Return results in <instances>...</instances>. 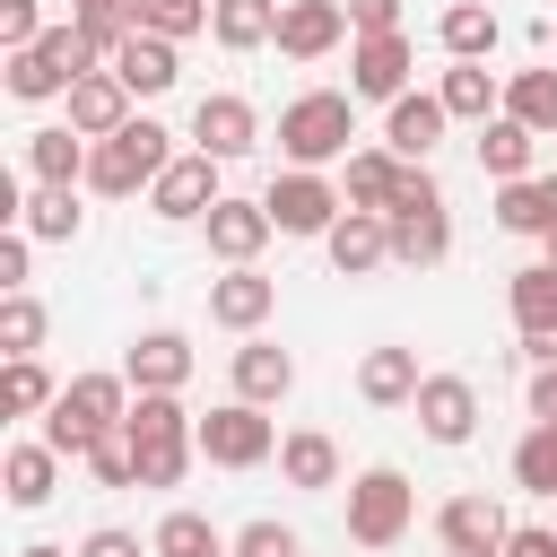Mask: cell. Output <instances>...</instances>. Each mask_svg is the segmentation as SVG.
<instances>
[{
  "label": "cell",
  "mask_w": 557,
  "mask_h": 557,
  "mask_svg": "<svg viewBox=\"0 0 557 557\" xmlns=\"http://www.w3.org/2000/svg\"><path fill=\"white\" fill-rule=\"evenodd\" d=\"M96 61H104V52L78 35V17H70V26H44L26 52H9V96H26V104H44V96H70V87H78Z\"/></svg>",
  "instance_id": "5b68a950"
},
{
  "label": "cell",
  "mask_w": 557,
  "mask_h": 557,
  "mask_svg": "<svg viewBox=\"0 0 557 557\" xmlns=\"http://www.w3.org/2000/svg\"><path fill=\"white\" fill-rule=\"evenodd\" d=\"M505 113L531 122L540 139H557V70H513L505 78Z\"/></svg>",
  "instance_id": "d590c367"
},
{
  "label": "cell",
  "mask_w": 557,
  "mask_h": 557,
  "mask_svg": "<svg viewBox=\"0 0 557 557\" xmlns=\"http://www.w3.org/2000/svg\"><path fill=\"white\" fill-rule=\"evenodd\" d=\"M270 305H278V278H261L252 261H235L226 278H209V322L218 331H261Z\"/></svg>",
  "instance_id": "e0dca14e"
},
{
  "label": "cell",
  "mask_w": 557,
  "mask_h": 557,
  "mask_svg": "<svg viewBox=\"0 0 557 557\" xmlns=\"http://www.w3.org/2000/svg\"><path fill=\"white\" fill-rule=\"evenodd\" d=\"M191 139L226 165V157H244V148L261 139V113H252L244 96H200V104H191Z\"/></svg>",
  "instance_id": "d6986e66"
},
{
  "label": "cell",
  "mask_w": 557,
  "mask_h": 557,
  "mask_svg": "<svg viewBox=\"0 0 557 557\" xmlns=\"http://www.w3.org/2000/svg\"><path fill=\"white\" fill-rule=\"evenodd\" d=\"M70 9H87V0H70Z\"/></svg>",
  "instance_id": "816d5d0a"
},
{
  "label": "cell",
  "mask_w": 557,
  "mask_h": 557,
  "mask_svg": "<svg viewBox=\"0 0 557 557\" xmlns=\"http://www.w3.org/2000/svg\"><path fill=\"white\" fill-rule=\"evenodd\" d=\"M0 348H9V357H35V348H44V305H35L26 287L0 296Z\"/></svg>",
  "instance_id": "60d3db41"
},
{
  "label": "cell",
  "mask_w": 557,
  "mask_h": 557,
  "mask_svg": "<svg viewBox=\"0 0 557 557\" xmlns=\"http://www.w3.org/2000/svg\"><path fill=\"white\" fill-rule=\"evenodd\" d=\"M540 244H548V261H557V218H548V235H540Z\"/></svg>",
  "instance_id": "f907efd6"
},
{
  "label": "cell",
  "mask_w": 557,
  "mask_h": 557,
  "mask_svg": "<svg viewBox=\"0 0 557 557\" xmlns=\"http://www.w3.org/2000/svg\"><path fill=\"white\" fill-rule=\"evenodd\" d=\"M409 513H418V487H409L392 461H374V470L348 479V540H357V548H392V540L409 531Z\"/></svg>",
  "instance_id": "52a82bcc"
},
{
  "label": "cell",
  "mask_w": 557,
  "mask_h": 557,
  "mask_svg": "<svg viewBox=\"0 0 557 557\" xmlns=\"http://www.w3.org/2000/svg\"><path fill=\"white\" fill-rule=\"evenodd\" d=\"M278 9H287V0H218V9H209V35H218L226 52H261V44H278Z\"/></svg>",
  "instance_id": "484cf974"
},
{
  "label": "cell",
  "mask_w": 557,
  "mask_h": 557,
  "mask_svg": "<svg viewBox=\"0 0 557 557\" xmlns=\"http://www.w3.org/2000/svg\"><path fill=\"white\" fill-rule=\"evenodd\" d=\"M348 26L357 35H400V0H348Z\"/></svg>",
  "instance_id": "ee69618b"
},
{
  "label": "cell",
  "mask_w": 557,
  "mask_h": 557,
  "mask_svg": "<svg viewBox=\"0 0 557 557\" xmlns=\"http://www.w3.org/2000/svg\"><path fill=\"white\" fill-rule=\"evenodd\" d=\"M165 139H174L165 122L131 113L113 139H96V148H87V191H104V200H131V191H148V183L174 165V148H165Z\"/></svg>",
  "instance_id": "3957f363"
},
{
  "label": "cell",
  "mask_w": 557,
  "mask_h": 557,
  "mask_svg": "<svg viewBox=\"0 0 557 557\" xmlns=\"http://www.w3.org/2000/svg\"><path fill=\"white\" fill-rule=\"evenodd\" d=\"M548 218H557V174H522V183L496 191V226L505 235H548Z\"/></svg>",
  "instance_id": "f546056e"
},
{
  "label": "cell",
  "mask_w": 557,
  "mask_h": 557,
  "mask_svg": "<svg viewBox=\"0 0 557 557\" xmlns=\"http://www.w3.org/2000/svg\"><path fill=\"white\" fill-rule=\"evenodd\" d=\"M400 174H409V157H392V148H357V157H348V209H392Z\"/></svg>",
  "instance_id": "836d02e7"
},
{
  "label": "cell",
  "mask_w": 557,
  "mask_h": 557,
  "mask_svg": "<svg viewBox=\"0 0 557 557\" xmlns=\"http://www.w3.org/2000/svg\"><path fill=\"white\" fill-rule=\"evenodd\" d=\"M409 35H357L348 44V96H374V104H392V96H409Z\"/></svg>",
  "instance_id": "7c38bea8"
},
{
  "label": "cell",
  "mask_w": 557,
  "mask_h": 557,
  "mask_svg": "<svg viewBox=\"0 0 557 557\" xmlns=\"http://www.w3.org/2000/svg\"><path fill=\"white\" fill-rule=\"evenodd\" d=\"M209 9H218V0H131V26H148V35H174V44H183V35H200V26H209Z\"/></svg>",
  "instance_id": "ab89813d"
},
{
  "label": "cell",
  "mask_w": 557,
  "mask_h": 557,
  "mask_svg": "<svg viewBox=\"0 0 557 557\" xmlns=\"http://www.w3.org/2000/svg\"><path fill=\"white\" fill-rule=\"evenodd\" d=\"M409 409H418V426H426L435 444H470V435H479V383H470V374H426Z\"/></svg>",
  "instance_id": "4fadbf2b"
},
{
  "label": "cell",
  "mask_w": 557,
  "mask_h": 557,
  "mask_svg": "<svg viewBox=\"0 0 557 557\" xmlns=\"http://www.w3.org/2000/svg\"><path fill=\"white\" fill-rule=\"evenodd\" d=\"M435 540H444V548H461V557H505L513 522H505V505H496V496H453V505L435 513Z\"/></svg>",
  "instance_id": "9a60e30c"
},
{
  "label": "cell",
  "mask_w": 557,
  "mask_h": 557,
  "mask_svg": "<svg viewBox=\"0 0 557 557\" xmlns=\"http://www.w3.org/2000/svg\"><path fill=\"white\" fill-rule=\"evenodd\" d=\"M435 35H444L453 61H487V52H496V9H487V0H453Z\"/></svg>",
  "instance_id": "e575fe53"
},
{
  "label": "cell",
  "mask_w": 557,
  "mask_h": 557,
  "mask_svg": "<svg viewBox=\"0 0 557 557\" xmlns=\"http://www.w3.org/2000/svg\"><path fill=\"white\" fill-rule=\"evenodd\" d=\"M505 305H513L522 357H531V366H557V261L513 270V278H505Z\"/></svg>",
  "instance_id": "30bf717a"
},
{
  "label": "cell",
  "mask_w": 557,
  "mask_h": 557,
  "mask_svg": "<svg viewBox=\"0 0 557 557\" xmlns=\"http://www.w3.org/2000/svg\"><path fill=\"white\" fill-rule=\"evenodd\" d=\"M218 200H226V191H218V157H209V148L174 157V165L148 183V209H157V218H174V226H183V218H209Z\"/></svg>",
  "instance_id": "8fae6325"
},
{
  "label": "cell",
  "mask_w": 557,
  "mask_h": 557,
  "mask_svg": "<svg viewBox=\"0 0 557 557\" xmlns=\"http://www.w3.org/2000/svg\"><path fill=\"white\" fill-rule=\"evenodd\" d=\"M122 435H131L139 487H174V479L191 470V453H200V418H191L174 392H139L131 418H122Z\"/></svg>",
  "instance_id": "6da1fadb"
},
{
  "label": "cell",
  "mask_w": 557,
  "mask_h": 557,
  "mask_svg": "<svg viewBox=\"0 0 557 557\" xmlns=\"http://www.w3.org/2000/svg\"><path fill=\"white\" fill-rule=\"evenodd\" d=\"M261 200H270V226H278V235H331L339 209H348V191H331L322 165H287Z\"/></svg>",
  "instance_id": "9c48e42d"
},
{
  "label": "cell",
  "mask_w": 557,
  "mask_h": 557,
  "mask_svg": "<svg viewBox=\"0 0 557 557\" xmlns=\"http://www.w3.org/2000/svg\"><path fill=\"white\" fill-rule=\"evenodd\" d=\"M17 226H26L35 244H70V235H78V200H70V183H35V200L17 209Z\"/></svg>",
  "instance_id": "8d00e7d4"
},
{
  "label": "cell",
  "mask_w": 557,
  "mask_h": 557,
  "mask_svg": "<svg viewBox=\"0 0 557 557\" xmlns=\"http://www.w3.org/2000/svg\"><path fill=\"white\" fill-rule=\"evenodd\" d=\"M444 557H461V548H444Z\"/></svg>",
  "instance_id": "f5cc1de1"
},
{
  "label": "cell",
  "mask_w": 557,
  "mask_h": 557,
  "mask_svg": "<svg viewBox=\"0 0 557 557\" xmlns=\"http://www.w3.org/2000/svg\"><path fill=\"white\" fill-rule=\"evenodd\" d=\"M513 487H522V496H557V418H540V426L513 444Z\"/></svg>",
  "instance_id": "74e56055"
},
{
  "label": "cell",
  "mask_w": 557,
  "mask_h": 557,
  "mask_svg": "<svg viewBox=\"0 0 557 557\" xmlns=\"http://www.w3.org/2000/svg\"><path fill=\"white\" fill-rule=\"evenodd\" d=\"M392 261H409V270H435L444 252H453V218H444V183L426 174V165H409L400 174V191H392Z\"/></svg>",
  "instance_id": "277c9868"
},
{
  "label": "cell",
  "mask_w": 557,
  "mask_h": 557,
  "mask_svg": "<svg viewBox=\"0 0 557 557\" xmlns=\"http://www.w3.org/2000/svg\"><path fill=\"white\" fill-rule=\"evenodd\" d=\"M122 374H131V392H183L191 383V339L183 331H139Z\"/></svg>",
  "instance_id": "ac0fdd59"
},
{
  "label": "cell",
  "mask_w": 557,
  "mask_h": 557,
  "mask_svg": "<svg viewBox=\"0 0 557 557\" xmlns=\"http://www.w3.org/2000/svg\"><path fill=\"white\" fill-rule=\"evenodd\" d=\"M418 357L409 348H366V366H357V392L374 400V409H400V400H418Z\"/></svg>",
  "instance_id": "83f0119b"
},
{
  "label": "cell",
  "mask_w": 557,
  "mask_h": 557,
  "mask_svg": "<svg viewBox=\"0 0 557 557\" xmlns=\"http://www.w3.org/2000/svg\"><path fill=\"white\" fill-rule=\"evenodd\" d=\"M78 557H139V531L104 522V531H87V540H78Z\"/></svg>",
  "instance_id": "bcb514c9"
},
{
  "label": "cell",
  "mask_w": 557,
  "mask_h": 557,
  "mask_svg": "<svg viewBox=\"0 0 557 557\" xmlns=\"http://www.w3.org/2000/svg\"><path fill=\"white\" fill-rule=\"evenodd\" d=\"M235 557H296V531L287 522H244L235 531Z\"/></svg>",
  "instance_id": "b9f144b4"
},
{
  "label": "cell",
  "mask_w": 557,
  "mask_h": 557,
  "mask_svg": "<svg viewBox=\"0 0 557 557\" xmlns=\"http://www.w3.org/2000/svg\"><path fill=\"white\" fill-rule=\"evenodd\" d=\"M270 453H278V426L261 418V400H226V409L200 418V461H218V470H261Z\"/></svg>",
  "instance_id": "ba28073f"
},
{
  "label": "cell",
  "mask_w": 557,
  "mask_h": 557,
  "mask_svg": "<svg viewBox=\"0 0 557 557\" xmlns=\"http://www.w3.org/2000/svg\"><path fill=\"white\" fill-rule=\"evenodd\" d=\"M61 400V383L35 366V357H9V374H0V409L9 418H35V409H52Z\"/></svg>",
  "instance_id": "f35d334b"
},
{
  "label": "cell",
  "mask_w": 557,
  "mask_h": 557,
  "mask_svg": "<svg viewBox=\"0 0 557 557\" xmlns=\"http://www.w3.org/2000/svg\"><path fill=\"white\" fill-rule=\"evenodd\" d=\"M348 44V9L339 0H287L278 9V52L287 61H322V52H339Z\"/></svg>",
  "instance_id": "2e32d148"
},
{
  "label": "cell",
  "mask_w": 557,
  "mask_h": 557,
  "mask_svg": "<svg viewBox=\"0 0 557 557\" xmlns=\"http://www.w3.org/2000/svg\"><path fill=\"white\" fill-rule=\"evenodd\" d=\"M348 139H357V104H348L339 87H313V96H296V104L278 113L287 165H331V157H348Z\"/></svg>",
  "instance_id": "8992f818"
},
{
  "label": "cell",
  "mask_w": 557,
  "mask_h": 557,
  "mask_svg": "<svg viewBox=\"0 0 557 557\" xmlns=\"http://www.w3.org/2000/svg\"><path fill=\"white\" fill-rule=\"evenodd\" d=\"M35 35H44V9H35V0H0V44H9V52H26Z\"/></svg>",
  "instance_id": "7bdbcfd3"
},
{
  "label": "cell",
  "mask_w": 557,
  "mask_h": 557,
  "mask_svg": "<svg viewBox=\"0 0 557 557\" xmlns=\"http://www.w3.org/2000/svg\"><path fill=\"white\" fill-rule=\"evenodd\" d=\"M200 226H209V252H218L226 270H235V261H252V252L278 235V226H270V200H218Z\"/></svg>",
  "instance_id": "ffe728a7"
},
{
  "label": "cell",
  "mask_w": 557,
  "mask_h": 557,
  "mask_svg": "<svg viewBox=\"0 0 557 557\" xmlns=\"http://www.w3.org/2000/svg\"><path fill=\"white\" fill-rule=\"evenodd\" d=\"M87 148H96V139L70 131V122H61V131H26V174H35V183H87Z\"/></svg>",
  "instance_id": "d4e9b609"
},
{
  "label": "cell",
  "mask_w": 557,
  "mask_h": 557,
  "mask_svg": "<svg viewBox=\"0 0 557 557\" xmlns=\"http://www.w3.org/2000/svg\"><path fill=\"white\" fill-rule=\"evenodd\" d=\"M435 96H444V113H453V122H496V113H505V87H496L479 61H453Z\"/></svg>",
  "instance_id": "4dcf8cb0"
},
{
  "label": "cell",
  "mask_w": 557,
  "mask_h": 557,
  "mask_svg": "<svg viewBox=\"0 0 557 557\" xmlns=\"http://www.w3.org/2000/svg\"><path fill=\"white\" fill-rule=\"evenodd\" d=\"M148 557H235V540H218V522H209V513H191V505H174V513L157 522V540H148Z\"/></svg>",
  "instance_id": "d6a6232c"
},
{
  "label": "cell",
  "mask_w": 557,
  "mask_h": 557,
  "mask_svg": "<svg viewBox=\"0 0 557 557\" xmlns=\"http://www.w3.org/2000/svg\"><path fill=\"white\" fill-rule=\"evenodd\" d=\"M531 418H557V366L531 374Z\"/></svg>",
  "instance_id": "c3c4849f"
},
{
  "label": "cell",
  "mask_w": 557,
  "mask_h": 557,
  "mask_svg": "<svg viewBox=\"0 0 557 557\" xmlns=\"http://www.w3.org/2000/svg\"><path fill=\"white\" fill-rule=\"evenodd\" d=\"M322 252H331L339 278H366V270L392 261V218H383V209H339V226L322 235Z\"/></svg>",
  "instance_id": "5bb4252c"
},
{
  "label": "cell",
  "mask_w": 557,
  "mask_h": 557,
  "mask_svg": "<svg viewBox=\"0 0 557 557\" xmlns=\"http://www.w3.org/2000/svg\"><path fill=\"white\" fill-rule=\"evenodd\" d=\"M287 392H296V357L270 348V339H244V348H235V400H261V409H270V400H287Z\"/></svg>",
  "instance_id": "cb8c5ba5"
},
{
  "label": "cell",
  "mask_w": 557,
  "mask_h": 557,
  "mask_svg": "<svg viewBox=\"0 0 557 557\" xmlns=\"http://www.w3.org/2000/svg\"><path fill=\"white\" fill-rule=\"evenodd\" d=\"M113 70H122V87H131V96H165V87L183 78V61H174V35H148V26H131V35H122Z\"/></svg>",
  "instance_id": "44dd1931"
},
{
  "label": "cell",
  "mask_w": 557,
  "mask_h": 557,
  "mask_svg": "<svg viewBox=\"0 0 557 557\" xmlns=\"http://www.w3.org/2000/svg\"><path fill=\"white\" fill-rule=\"evenodd\" d=\"M0 479H9V505H26V513H35V505L61 487V453H52V444H9Z\"/></svg>",
  "instance_id": "1f68e13d"
},
{
  "label": "cell",
  "mask_w": 557,
  "mask_h": 557,
  "mask_svg": "<svg viewBox=\"0 0 557 557\" xmlns=\"http://www.w3.org/2000/svg\"><path fill=\"white\" fill-rule=\"evenodd\" d=\"M17 557H70V548H61V540H35V548H17Z\"/></svg>",
  "instance_id": "681fc988"
},
{
  "label": "cell",
  "mask_w": 557,
  "mask_h": 557,
  "mask_svg": "<svg viewBox=\"0 0 557 557\" xmlns=\"http://www.w3.org/2000/svg\"><path fill=\"white\" fill-rule=\"evenodd\" d=\"M531 148H540V131H531V122H513V113L479 122V165H487L496 183H522V174H531Z\"/></svg>",
  "instance_id": "4316f807"
},
{
  "label": "cell",
  "mask_w": 557,
  "mask_h": 557,
  "mask_svg": "<svg viewBox=\"0 0 557 557\" xmlns=\"http://www.w3.org/2000/svg\"><path fill=\"white\" fill-rule=\"evenodd\" d=\"M26 244H35L26 226H9V235H0V296H9V287H26Z\"/></svg>",
  "instance_id": "f6af8a7d"
},
{
  "label": "cell",
  "mask_w": 557,
  "mask_h": 557,
  "mask_svg": "<svg viewBox=\"0 0 557 557\" xmlns=\"http://www.w3.org/2000/svg\"><path fill=\"white\" fill-rule=\"evenodd\" d=\"M122 122H131V87H122V70H87V78L70 87V131L113 139Z\"/></svg>",
  "instance_id": "7402d4cb"
},
{
  "label": "cell",
  "mask_w": 557,
  "mask_h": 557,
  "mask_svg": "<svg viewBox=\"0 0 557 557\" xmlns=\"http://www.w3.org/2000/svg\"><path fill=\"white\" fill-rule=\"evenodd\" d=\"M505 557H557V531H540V522H513Z\"/></svg>",
  "instance_id": "7dc6e473"
},
{
  "label": "cell",
  "mask_w": 557,
  "mask_h": 557,
  "mask_svg": "<svg viewBox=\"0 0 557 557\" xmlns=\"http://www.w3.org/2000/svg\"><path fill=\"white\" fill-rule=\"evenodd\" d=\"M444 96H392V122H383V148L392 157H409V165H426V148L444 139Z\"/></svg>",
  "instance_id": "603a6c76"
},
{
  "label": "cell",
  "mask_w": 557,
  "mask_h": 557,
  "mask_svg": "<svg viewBox=\"0 0 557 557\" xmlns=\"http://www.w3.org/2000/svg\"><path fill=\"white\" fill-rule=\"evenodd\" d=\"M278 470H287V487H339V444L322 426H296V435H278Z\"/></svg>",
  "instance_id": "f1b7e54d"
},
{
  "label": "cell",
  "mask_w": 557,
  "mask_h": 557,
  "mask_svg": "<svg viewBox=\"0 0 557 557\" xmlns=\"http://www.w3.org/2000/svg\"><path fill=\"white\" fill-rule=\"evenodd\" d=\"M122 418H131V374H70L61 400L44 409V444H52L61 461H87V444L113 435Z\"/></svg>",
  "instance_id": "7a4b0ae2"
}]
</instances>
